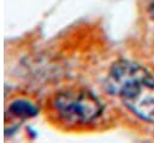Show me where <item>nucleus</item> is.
I'll return each mask as SVG.
<instances>
[{"mask_svg":"<svg viewBox=\"0 0 154 143\" xmlns=\"http://www.w3.org/2000/svg\"><path fill=\"white\" fill-rule=\"evenodd\" d=\"M105 88L137 117L154 123V77L144 67L128 60L117 61L107 75Z\"/></svg>","mask_w":154,"mask_h":143,"instance_id":"f257e3e1","label":"nucleus"},{"mask_svg":"<svg viewBox=\"0 0 154 143\" xmlns=\"http://www.w3.org/2000/svg\"><path fill=\"white\" fill-rule=\"evenodd\" d=\"M149 13H150V17L153 18V20H154V0L150 2V5H149Z\"/></svg>","mask_w":154,"mask_h":143,"instance_id":"20e7f679","label":"nucleus"},{"mask_svg":"<svg viewBox=\"0 0 154 143\" xmlns=\"http://www.w3.org/2000/svg\"><path fill=\"white\" fill-rule=\"evenodd\" d=\"M10 112L20 118H29V117L36 115L37 108L26 100H17L11 103Z\"/></svg>","mask_w":154,"mask_h":143,"instance_id":"7ed1b4c3","label":"nucleus"},{"mask_svg":"<svg viewBox=\"0 0 154 143\" xmlns=\"http://www.w3.org/2000/svg\"><path fill=\"white\" fill-rule=\"evenodd\" d=\"M53 105L59 117L70 124L90 123L102 111L99 99L87 90L60 93Z\"/></svg>","mask_w":154,"mask_h":143,"instance_id":"f03ea898","label":"nucleus"}]
</instances>
